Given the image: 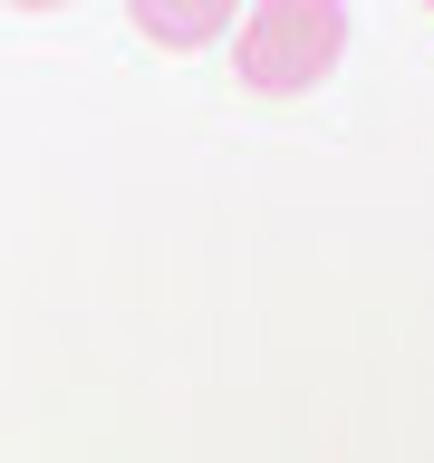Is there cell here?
Here are the masks:
<instances>
[{
	"mask_svg": "<svg viewBox=\"0 0 434 463\" xmlns=\"http://www.w3.org/2000/svg\"><path fill=\"white\" fill-rule=\"evenodd\" d=\"M347 58V10L338 0H260L231 29V78L251 97H309L328 68Z\"/></svg>",
	"mask_w": 434,
	"mask_h": 463,
	"instance_id": "obj_1",
	"label": "cell"
},
{
	"mask_svg": "<svg viewBox=\"0 0 434 463\" xmlns=\"http://www.w3.org/2000/svg\"><path fill=\"white\" fill-rule=\"evenodd\" d=\"M136 29L145 39H165V49H203V39H222L231 10H165V0H136Z\"/></svg>",
	"mask_w": 434,
	"mask_h": 463,
	"instance_id": "obj_2",
	"label": "cell"
}]
</instances>
